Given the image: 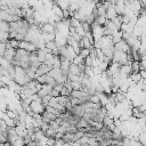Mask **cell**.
<instances>
[{
	"label": "cell",
	"mask_w": 146,
	"mask_h": 146,
	"mask_svg": "<svg viewBox=\"0 0 146 146\" xmlns=\"http://www.w3.org/2000/svg\"><path fill=\"white\" fill-rule=\"evenodd\" d=\"M30 107H31L32 112L36 113V114H43L44 111H46V106L42 103V98H40V97H38L36 99L32 100L31 104H30Z\"/></svg>",
	"instance_id": "obj_1"
},
{
	"label": "cell",
	"mask_w": 146,
	"mask_h": 146,
	"mask_svg": "<svg viewBox=\"0 0 146 146\" xmlns=\"http://www.w3.org/2000/svg\"><path fill=\"white\" fill-rule=\"evenodd\" d=\"M16 50L17 49H15L13 47H9V48H7V50H6V52H5V55L2 57H5L6 59H8L9 62L13 63V60L15 58V55H16Z\"/></svg>",
	"instance_id": "obj_2"
},
{
	"label": "cell",
	"mask_w": 146,
	"mask_h": 146,
	"mask_svg": "<svg viewBox=\"0 0 146 146\" xmlns=\"http://www.w3.org/2000/svg\"><path fill=\"white\" fill-rule=\"evenodd\" d=\"M117 15H119V14H117V11H116V9H115V6H111V7L106 10V17H107V19H110V21H113Z\"/></svg>",
	"instance_id": "obj_3"
},
{
	"label": "cell",
	"mask_w": 146,
	"mask_h": 146,
	"mask_svg": "<svg viewBox=\"0 0 146 146\" xmlns=\"http://www.w3.org/2000/svg\"><path fill=\"white\" fill-rule=\"evenodd\" d=\"M112 39H113V43H114V44L117 43V42H120L121 40H123V31H121V30L116 31V32L112 35Z\"/></svg>",
	"instance_id": "obj_4"
},
{
	"label": "cell",
	"mask_w": 146,
	"mask_h": 146,
	"mask_svg": "<svg viewBox=\"0 0 146 146\" xmlns=\"http://www.w3.org/2000/svg\"><path fill=\"white\" fill-rule=\"evenodd\" d=\"M0 31L2 32H10V23L6 21L0 22Z\"/></svg>",
	"instance_id": "obj_5"
},
{
	"label": "cell",
	"mask_w": 146,
	"mask_h": 146,
	"mask_svg": "<svg viewBox=\"0 0 146 146\" xmlns=\"http://www.w3.org/2000/svg\"><path fill=\"white\" fill-rule=\"evenodd\" d=\"M90 54H91V49H89V48H82L79 55L81 57H83V58H87L88 56H90Z\"/></svg>",
	"instance_id": "obj_6"
},
{
	"label": "cell",
	"mask_w": 146,
	"mask_h": 146,
	"mask_svg": "<svg viewBox=\"0 0 146 146\" xmlns=\"http://www.w3.org/2000/svg\"><path fill=\"white\" fill-rule=\"evenodd\" d=\"M73 64H75V65H83L84 64V58L83 57H81L80 55H76V57L73 59V62H72Z\"/></svg>",
	"instance_id": "obj_7"
},
{
	"label": "cell",
	"mask_w": 146,
	"mask_h": 146,
	"mask_svg": "<svg viewBox=\"0 0 146 146\" xmlns=\"http://www.w3.org/2000/svg\"><path fill=\"white\" fill-rule=\"evenodd\" d=\"M131 67H132V72H140V60H133Z\"/></svg>",
	"instance_id": "obj_8"
},
{
	"label": "cell",
	"mask_w": 146,
	"mask_h": 146,
	"mask_svg": "<svg viewBox=\"0 0 146 146\" xmlns=\"http://www.w3.org/2000/svg\"><path fill=\"white\" fill-rule=\"evenodd\" d=\"M94 63H95V58L94 57L88 56L87 58H84V65L86 66H94Z\"/></svg>",
	"instance_id": "obj_9"
}]
</instances>
